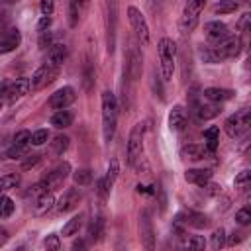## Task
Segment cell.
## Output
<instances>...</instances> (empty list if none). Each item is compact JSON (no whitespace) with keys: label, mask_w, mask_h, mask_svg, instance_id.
Listing matches in <instances>:
<instances>
[{"label":"cell","mask_w":251,"mask_h":251,"mask_svg":"<svg viewBox=\"0 0 251 251\" xmlns=\"http://www.w3.org/2000/svg\"><path fill=\"white\" fill-rule=\"evenodd\" d=\"M20 184V175L18 173H8L4 176H0V192H6V190H12Z\"/></svg>","instance_id":"cell-27"},{"label":"cell","mask_w":251,"mask_h":251,"mask_svg":"<svg viewBox=\"0 0 251 251\" xmlns=\"http://www.w3.org/2000/svg\"><path fill=\"white\" fill-rule=\"evenodd\" d=\"M249 18H251L249 14H243V18L239 20V24H237V27H239V29H247V24H249Z\"/></svg>","instance_id":"cell-47"},{"label":"cell","mask_w":251,"mask_h":251,"mask_svg":"<svg viewBox=\"0 0 251 251\" xmlns=\"http://www.w3.org/2000/svg\"><path fill=\"white\" fill-rule=\"evenodd\" d=\"M143 135H145V124H135L129 131V141H127V161L133 165L143 151Z\"/></svg>","instance_id":"cell-6"},{"label":"cell","mask_w":251,"mask_h":251,"mask_svg":"<svg viewBox=\"0 0 251 251\" xmlns=\"http://www.w3.org/2000/svg\"><path fill=\"white\" fill-rule=\"evenodd\" d=\"M39 10L43 16H51L55 10V0H41L39 2Z\"/></svg>","instance_id":"cell-42"},{"label":"cell","mask_w":251,"mask_h":251,"mask_svg":"<svg viewBox=\"0 0 251 251\" xmlns=\"http://www.w3.org/2000/svg\"><path fill=\"white\" fill-rule=\"evenodd\" d=\"M76 100V94H75V88L73 86H63L59 88L57 92H53L49 96V108L53 110H63L67 108L69 104H73Z\"/></svg>","instance_id":"cell-9"},{"label":"cell","mask_w":251,"mask_h":251,"mask_svg":"<svg viewBox=\"0 0 251 251\" xmlns=\"http://www.w3.org/2000/svg\"><path fill=\"white\" fill-rule=\"evenodd\" d=\"M204 31H206V35H208L210 39H214V41H220V39H224V37L229 35L227 25H226L224 22H218V20L208 22V24L204 25Z\"/></svg>","instance_id":"cell-15"},{"label":"cell","mask_w":251,"mask_h":251,"mask_svg":"<svg viewBox=\"0 0 251 251\" xmlns=\"http://www.w3.org/2000/svg\"><path fill=\"white\" fill-rule=\"evenodd\" d=\"M65 57H67V49H65V45H61V43H53V45L49 47V53H47V63L59 69V67L65 63Z\"/></svg>","instance_id":"cell-18"},{"label":"cell","mask_w":251,"mask_h":251,"mask_svg":"<svg viewBox=\"0 0 251 251\" xmlns=\"http://www.w3.org/2000/svg\"><path fill=\"white\" fill-rule=\"evenodd\" d=\"M57 75H59V69L53 67V65H49V63L37 67L33 71L31 78H29V90H41V88H45L47 84H51L57 78Z\"/></svg>","instance_id":"cell-5"},{"label":"cell","mask_w":251,"mask_h":251,"mask_svg":"<svg viewBox=\"0 0 251 251\" xmlns=\"http://www.w3.org/2000/svg\"><path fill=\"white\" fill-rule=\"evenodd\" d=\"M237 10V2L235 0H220L218 4H214V12L216 14H231Z\"/></svg>","instance_id":"cell-30"},{"label":"cell","mask_w":251,"mask_h":251,"mask_svg":"<svg viewBox=\"0 0 251 251\" xmlns=\"http://www.w3.org/2000/svg\"><path fill=\"white\" fill-rule=\"evenodd\" d=\"M47 139H49V133H47V129H37V131H33V133H31V139H29V143H33V145H43Z\"/></svg>","instance_id":"cell-37"},{"label":"cell","mask_w":251,"mask_h":251,"mask_svg":"<svg viewBox=\"0 0 251 251\" xmlns=\"http://www.w3.org/2000/svg\"><path fill=\"white\" fill-rule=\"evenodd\" d=\"M29 139H31V133H29L27 129H22V131H18V133H16L14 143H16V145H27V143H29Z\"/></svg>","instance_id":"cell-39"},{"label":"cell","mask_w":251,"mask_h":251,"mask_svg":"<svg viewBox=\"0 0 251 251\" xmlns=\"http://www.w3.org/2000/svg\"><path fill=\"white\" fill-rule=\"evenodd\" d=\"M6 241H8V231H6V229L0 226V245H4Z\"/></svg>","instance_id":"cell-49"},{"label":"cell","mask_w":251,"mask_h":251,"mask_svg":"<svg viewBox=\"0 0 251 251\" xmlns=\"http://www.w3.org/2000/svg\"><path fill=\"white\" fill-rule=\"evenodd\" d=\"M204 98L210 102H226L229 98H233V90L227 88H206L204 90Z\"/></svg>","instance_id":"cell-20"},{"label":"cell","mask_w":251,"mask_h":251,"mask_svg":"<svg viewBox=\"0 0 251 251\" xmlns=\"http://www.w3.org/2000/svg\"><path fill=\"white\" fill-rule=\"evenodd\" d=\"M233 186H235L239 192H245V190L251 186V173H249V171H241V173L235 176Z\"/></svg>","instance_id":"cell-29"},{"label":"cell","mask_w":251,"mask_h":251,"mask_svg":"<svg viewBox=\"0 0 251 251\" xmlns=\"http://www.w3.org/2000/svg\"><path fill=\"white\" fill-rule=\"evenodd\" d=\"M27 92H29V78H25V76L16 78V80L10 82L8 88H6V100H8V102H16V100L24 98Z\"/></svg>","instance_id":"cell-10"},{"label":"cell","mask_w":251,"mask_h":251,"mask_svg":"<svg viewBox=\"0 0 251 251\" xmlns=\"http://www.w3.org/2000/svg\"><path fill=\"white\" fill-rule=\"evenodd\" d=\"M220 137V127L218 126H210L208 129H204V139H206V151L214 153L218 147V139Z\"/></svg>","instance_id":"cell-24"},{"label":"cell","mask_w":251,"mask_h":251,"mask_svg":"<svg viewBox=\"0 0 251 251\" xmlns=\"http://www.w3.org/2000/svg\"><path fill=\"white\" fill-rule=\"evenodd\" d=\"M20 41H22L20 29H18V27H10V29L0 37V53L4 55V53L14 51V49L20 45Z\"/></svg>","instance_id":"cell-12"},{"label":"cell","mask_w":251,"mask_h":251,"mask_svg":"<svg viewBox=\"0 0 251 251\" xmlns=\"http://www.w3.org/2000/svg\"><path fill=\"white\" fill-rule=\"evenodd\" d=\"M116 122H118V102H116V96L110 90H104L102 92V137H104L106 143L114 137Z\"/></svg>","instance_id":"cell-1"},{"label":"cell","mask_w":251,"mask_h":251,"mask_svg":"<svg viewBox=\"0 0 251 251\" xmlns=\"http://www.w3.org/2000/svg\"><path fill=\"white\" fill-rule=\"evenodd\" d=\"M235 222H237L239 226H247V224L251 222V214H249V210H247V208L239 210V212L235 214Z\"/></svg>","instance_id":"cell-41"},{"label":"cell","mask_w":251,"mask_h":251,"mask_svg":"<svg viewBox=\"0 0 251 251\" xmlns=\"http://www.w3.org/2000/svg\"><path fill=\"white\" fill-rule=\"evenodd\" d=\"M226 245V231L220 227L212 233V249H222Z\"/></svg>","instance_id":"cell-35"},{"label":"cell","mask_w":251,"mask_h":251,"mask_svg":"<svg viewBox=\"0 0 251 251\" xmlns=\"http://www.w3.org/2000/svg\"><path fill=\"white\" fill-rule=\"evenodd\" d=\"M178 216L186 218V220H180V222H186L188 226H192V227H198V229H202V227H208V224H210V220H208L204 214H198V212H184V214H178Z\"/></svg>","instance_id":"cell-21"},{"label":"cell","mask_w":251,"mask_h":251,"mask_svg":"<svg viewBox=\"0 0 251 251\" xmlns=\"http://www.w3.org/2000/svg\"><path fill=\"white\" fill-rule=\"evenodd\" d=\"M186 245H188L190 249H204V247H206L204 235H192V237L186 241Z\"/></svg>","instance_id":"cell-38"},{"label":"cell","mask_w":251,"mask_h":251,"mask_svg":"<svg viewBox=\"0 0 251 251\" xmlns=\"http://www.w3.org/2000/svg\"><path fill=\"white\" fill-rule=\"evenodd\" d=\"M80 4H82V8H86L88 6V0H80Z\"/></svg>","instance_id":"cell-50"},{"label":"cell","mask_w":251,"mask_h":251,"mask_svg":"<svg viewBox=\"0 0 251 251\" xmlns=\"http://www.w3.org/2000/svg\"><path fill=\"white\" fill-rule=\"evenodd\" d=\"M53 45V39H51V33L49 31H41V37H39V47L47 49Z\"/></svg>","instance_id":"cell-43"},{"label":"cell","mask_w":251,"mask_h":251,"mask_svg":"<svg viewBox=\"0 0 251 251\" xmlns=\"http://www.w3.org/2000/svg\"><path fill=\"white\" fill-rule=\"evenodd\" d=\"M49 25H51V18H49V16H43V18L39 20V24H37V29H39V31H45Z\"/></svg>","instance_id":"cell-46"},{"label":"cell","mask_w":251,"mask_h":251,"mask_svg":"<svg viewBox=\"0 0 251 251\" xmlns=\"http://www.w3.org/2000/svg\"><path fill=\"white\" fill-rule=\"evenodd\" d=\"M175 59H176V43L169 37L159 41V61H161V75L163 80H171L175 73Z\"/></svg>","instance_id":"cell-2"},{"label":"cell","mask_w":251,"mask_h":251,"mask_svg":"<svg viewBox=\"0 0 251 251\" xmlns=\"http://www.w3.org/2000/svg\"><path fill=\"white\" fill-rule=\"evenodd\" d=\"M24 153H25V145H16V143L6 151V155H8L10 159H20Z\"/></svg>","instance_id":"cell-40"},{"label":"cell","mask_w":251,"mask_h":251,"mask_svg":"<svg viewBox=\"0 0 251 251\" xmlns=\"http://www.w3.org/2000/svg\"><path fill=\"white\" fill-rule=\"evenodd\" d=\"M127 18H129V24H131V27H133L139 43L147 45L149 43V27H147V22H145L143 14L135 6H129L127 8Z\"/></svg>","instance_id":"cell-7"},{"label":"cell","mask_w":251,"mask_h":251,"mask_svg":"<svg viewBox=\"0 0 251 251\" xmlns=\"http://www.w3.org/2000/svg\"><path fill=\"white\" fill-rule=\"evenodd\" d=\"M73 178L78 186H86L92 180V173H90V169H78V171H75Z\"/></svg>","instance_id":"cell-33"},{"label":"cell","mask_w":251,"mask_h":251,"mask_svg":"<svg viewBox=\"0 0 251 251\" xmlns=\"http://www.w3.org/2000/svg\"><path fill=\"white\" fill-rule=\"evenodd\" d=\"M198 118L200 120H212V118H216L222 110H220V102H216V104H202V106H198Z\"/></svg>","instance_id":"cell-26"},{"label":"cell","mask_w":251,"mask_h":251,"mask_svg":"<svg viewBox=\"0 0 251 251\" xmlns=\"http://www.w3.org/2000/svg\"><path fill=\"white\" fill-rule=\"evenodd\" d=\"M69 173H71V165L69 163H61L59 167H55L51 173H47L41 178V184L45 186V190H55V188H59L65 182V178L69 176Z\"/></svg>","instance_id":"cell-8"},{"label":"cell","mask_w":251,"mask_h":251,"mask_svg":"<svg viewBox=\"0 0 251 251\" xmlns=\"http://www.w3.org/2000/svg\"><path fill=\"white\" fill-rule=\"evenodd\" d=\"M8 4H16V2H20V0H6Z\"/></svg>","instance_id":"cell-51"},{"label":"cell","mask_w":251,"mask_h":251,"mask_svg":"<svg viewBox=\"0 0 251 251\" xmlns=\"http://www.w3.org/2000/svg\"><path fill=\"white\" fill-rule=\"evenodd\" d=\"M14 212V200L0 194V218H8Z\"/></svg>","instance_id":"cell-34"},{"label":"cell","mask_w":251,"mask_h":251,"mask_svg":"<svg viewBox=\"0 0 251 251\" xmlns=\"http://www.w3.org/2000/svg\"><path fill=\"white\" fill-rule=\"evenodd\" d=\"M71 124H73V114H71L69 110H59V112H55V114L51 116V126H55V127H59V129L69 127Z\"/></svg>","instance_id":"cell-23"},{"label":"cell","mask_w":251,"mask_h":251,"mask_svg":"<svg viewBox=\"0 0 251 251\" xmlns=\"http://www.w3.org/2000/svg\"><path fill=\"white\" fill-rule=\"evenodd\" d=\"M118 173H120V163H118V159L114 157V159H110V163H108V173H106V176H104L108 188H112L114 180L118 178Z\"/></svg>","instance_id":"cell-28"},{"label":"cell","mask_w":251,"mask_h":251,"mask_svg":"<svg viewBox=\"0 0 251 251\" xmlns=\"http://www.w3.org/2000/svg\"><path fill=\"white\" fill-rule=\"evenodd\" d=\"M184 178L188 182L196 184V186H206L212 178V171H208V169H188L184 173Z\"/></svg>","instance_id":"cell-14"},{"label":"cell","mask_w":251,"mask_h":251,"mask_svg":"<svg viewBox=\"0 0 251 251\" xmlns=\"http://www.w3.org/2000/svg\"><path fill=\"white\" fill-rule=\"evenodd\" d=\"M80 0H69V24L75 27L78 24V14H80Z\"/></svg>","instance_id":"cell-31"},{"label":"cell","mask_w":251,"mask_h":251,"mask_svg":"<svg viewBox=\"0 0 251 251\" xmlns=\"http://www.w3.org/2000/svg\"><path fill=\"white\" fill-rule=\"evenodd\" d=\"M249 124H251V114H249V110H239V112L231 114V116L226 120L224 127H226V133H227L229 137H239V135H243V133L249 129Z\"/></svg>","instance_id":"cell-4"},{"label":"cell","mask_w":251,"mask_h":251,"mask_svg":"<svg viewBox=\"0 0 251 251\" xmlns=\"http://www.w3.org/2000/svg\"><path fill=\"white\" fill-rule=\"evenodd\" d=\"M82 220H84V216H82V214L73 216V218L63 226V235H65V237H71V235L78 233V229H80V226H82Z\"/></svg>","instance_id":"cell-25"},{"label":"cell","mask_w":251,"mask_h":251,"mask_svg":"<svg viewBox=\"0 0 251 251\" xmlns=\"http://www.w3.org/2000/svg\"><path fill=\"white\" fill-rule=\"evenodd\" d=\"M51 147H53V153L55 155H63L69 147V137L67 135H57L53 141H51Z\"/></svg>","instance_id":"cell-32"},{"label":"cell","mask_w":251,"mask_h":251,"mask_svg":"<svg viewBox=\"0 0 251 251\" xmlns=\"http://www.w3.org/2000/svg\"><path fill=\"white\" fill-rule=\"evenodd\" d=\"M108 192H110V188H108L106 180H104V178H100V180H98V194H100L102 198H106V196H108Z\"/></svg>","instance_id":"cell-45"},{"label":"cell","mask_w":251,"mask_h":251,"mask_svg":"<svg viewBox=\"0 0 251 251\" xmlns=\"http://www.w3.org/2000/svg\"><path fill=\"white\" fill-rule=\"evenodd\" d=\"M186 124V112L182 106H175L169 114V127L175 129V131H180Z\"/></svg>","instance_id":"cell-19"},{"label":"cell","mask_w":251,"mask_h":251,"mask_svg":"<svg viewBox=\"0 0 251 251\" xmlns=\"http://www.w3.org/2000/svg\"><path fill=\"white\" fill-rule=\"evenodd\" d=\"M6 88H8V84H6V82H2V84H0V108H2L4 100H6Z\"/></svg>","instance_id":"cell-48"},{"label":"cell","mask_w":251,"mask_h":251,"mask_svg":"<svg viewBox=\"0 0 251 251\" xmlns=\"http://www.w3.org/2000/svg\"><path fill=\"white\" fill-rule=\"evenodd\" d=\"M127 73H129V76L133 80L139 78V75H141V53L137 51V47H131L129 49V55H127Z\"/></svg>","instance_id":"cell-17"},{"label":"cell","mask_w":251,"mask_h":251,"mask_svg":"<svg viewBox=\"0 0 251 251\" xmlns=\"http://www.w3.org/2000/svg\"><path fill=\"white\" fill-rule=\"evenodd\" d=\"M180 153H182V157H186V159H190V161H200V159H204V155H206L208 151H206V147H202V145L188 143V145L182 147Z\"/></svg>","instance_id":"cell-22"},{"label":"cell","mask_w":251,"mask_h":251,"mask_svg":"<svg viewBox=\"0 0 251 251\" xmlns=\"http://www.w3.org/2000/svg\"><path fill=\"white\" fill-rule=\"evenodd\" d=\"M204 2L206 0H186L184 8H182V16L178 20V29L180 33H190L196 24H198V18L204 10Z\"/></svg>","instance_id":"cell-3"},{"label":"cell","mask_w":251,"mask_h":251,"mask_svg":"<svg viewBox=\"0 0 251 251\" xmlns=\"http://www.w3.org/2000/svg\"><path fill=\"white\" fill-rule=\"evenodd\" d=\"M43 247H45L47 251H59V249H61V241H59V235H55V233L47 235V237L43 239Z\"/></svg>","instance_id":"cell-36"},{"label":"cell","mask_w":251,"mask_h":251,"mask_svg":"<svg viewBox=\"0 0 251 251\" xmlns=\"http://www.w3.org/2000/svg\"><path fill=\"white\" fill-rule=\"evenodd\" d=\"M139 231H141L143 245H145L147 249H153L155 235H153V227H151V220H149V214H147V212L141 214V220H139Z\"/></svg>","instance_id":"cell-13"},{"label":"cell","mask_w":251,"mask_h":251,"mask_svg":"<svg viewBox=\"0 0 251 251\" xmlns=\"http://www.w3.org/2000/svg\"><path fill=\"white\" fill-rule=\"evenodd\" d=\"M41 161V157L39 155H31L27 161H24V165H22V169H31V167H35L37 163Z\"/></svg>","instance_id":"cell-44"},{"label":"cell","mask_w":251,"mask_h":251,"mask_svg":"<svg viewBox=\"0 0 251 251\" xmlns=\"http://www.w3.org/2000/svg\"><path fill=\"white\" fill-rule=\"evenodd\" d=\"M78 202H80V192H78L76 188H69V190L55 202V208H57V212L65 214V212L75 210V208L78 206Z\"/></svg>","instance_id":"cell-11"},{"label":"cell","mask_w":251,"mask_h":251,"mask_svg":"<svg viewBox=\"0 0 251 251\" xmlns=\"http://www.w3.org/2000/svg\"><path fill=\"white\" fill-rule=\"evenodd\" d=\"M51 208H55V196L49 190V192H43L41 196H37V200L33 204V214L35 216H45Z\"/></svg>","instance_id":"cell-16"}]
</instances>
